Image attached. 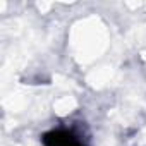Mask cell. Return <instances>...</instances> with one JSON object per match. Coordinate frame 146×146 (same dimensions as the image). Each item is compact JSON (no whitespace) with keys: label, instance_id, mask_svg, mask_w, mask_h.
<instances>
[{"label":"cell","instance_id":"6da1fadb","mask_svg":"<svg viewBox=\"0 0 146 146\" xmlns=\"http://www.w3.org/2000/svg\"><path fill=\"white\" fill-rule=\"evenodd\" d=\"M43 146H88L86 141L72 129L57 127L41 134Z\"/></svg>","mask_w":146,"mask_h":146}]
</instances>
